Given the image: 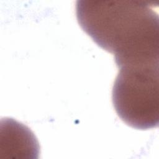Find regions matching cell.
I'll use <instances>...</instances> for the list:
<instances>
[{
  "label": "cell",
  "instance_id": "1",
  "mask_svg": "<svg viewBox=\"0 0 159 159\" xmlns=\"http://www.w3.org/2000/svg\"><path fill=\"white\" fill-rule=\"evenodd\" d=\"M154 2L134 0H79L78 22L117 66L159 61V19Z\"/></svg>",
  "mask_w": 159,
  "mask_h": 159
},
{
  "label": "cell",
  "instance_id": "2",
  "mask_svg": "<svg viewBox=\"0 0 159 159\" xmlns=\"http://www.w3.org/2000/svg\"><path fill=\"white\" fill-rule=\"evenodd\" d=\"M158 63L119 68L112 87V103L120 119L133 128L146 130L158 125Z\"/></svg>",
  "mask_w": 159,
  "mask_h": 159
}]
</instances>
